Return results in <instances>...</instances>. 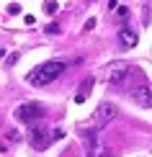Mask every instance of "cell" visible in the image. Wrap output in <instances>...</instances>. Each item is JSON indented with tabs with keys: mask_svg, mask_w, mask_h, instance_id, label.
<instances>
[{
	"mask_svg": "<svg viewBox=\"0 0 152 157\" xmlns=\"http://www.w3.org/2000/svg\"><path fill=\"white\" fill-rule=\"evenodd\" d=\"M67 70V62H59V59H49V62H44V64H39V67L34 70V72L29 75V82L31 85H49V82H54L59 75Z\"/></svg>",
	"mask_w": 152,
	"mask_h": 157,
	"instance_id": "obj_1",
	"label": "cell"
},
{
	"mask_svg": "<svg viewBox=\"0 0 152 157\" xmlns=\"http://www.w3.org/2000/svg\"><path fill=\"white\" fill-rule=\"evenodd\" d=\"M129 95H131V101H134L137 106H142V108H152V88L147 85L144 75H139V77H137V82L131 85Z\"/></svg>",
	"mask_w": 152,
	"mask_h": 157,
	"instance_id": "obj_2",
	"label": "cell"
},
{
	"mask_svg": "<svg viewBox=\"0 0 152 157\" xmlns=\"http://www.w3.org/2000/svg\"><path fill=\"white\" fill-rule=\"evenodd\" d=\"M29 142H31V147H34V149H39V152H41V149H47L49 144H52V132H49V129L47 126H44V124L41 121H34V124H29Z\"/></svg>",
	"mask_w": 152,
	"mask_h": 157,
	"instance_id": "obj_3",
	"label": "cell"
},
{
	"mask_svg": "<svg viewBox=\"0 0 152 157\" xmlns=\"http://www.w3.org/2000/svg\"><path fill=\"white\" fill-rule=\"evenodd\" d=\"M16 119L23 121V124L41 121L44 119V106H39V103H21V106L16 108Z\"/></svg>",
	"mask_w": 152,
	"mask_h": 157,
	"instance_id": "obj_4",
	"label": "cell"
},
{
	"mask_svg": "<svg viewBox=\"0 0 152 157\" xmlns=\"http://www.w3.org/2000/svg\"><path fill=\"white\" fill-rule=\"evenodd\" d=\"M114 119H119V106L116 103L106 101V103H101V106L95 108V124L98 126H106V124H111Z\"/></svg>",
	"mask_w": 152,
	"mask_h": 157,
	"instance_id": "obj_5",
	"label": "cell"
},
{
	"mask_svg": "<svg viewBox=\"0 0 152 157\" xmlns=\"http://www.w3.org/2000/svg\"><path fill=\"white\" fill-rule=\"evenodd\" d=\"M137 41H139V36H137V31L131 29V26H124V29L119 31V44H121V49H134Z\"/></svg>",
	"mask_w": 152,
	"mask_h": 157,
	"instance_id": "obj_6",
	"label": "cell"
},
{
	"mask_svg": "<svg viewBox=\"0 0 152 157\" xmlns=\"http://www.w3.org/2000/svg\"><path fill=\"white\" fill-rule=\"evenodd\" d=\"M83 136H85V144H88V157H98L101 147H98L95 132H93V129H85V132H83Z\"/></svg>",
	"mask_w": 152,
	"mask_h": 157,
	"instance_id": "obj_7",
	"label": "cell"
},
{
	"mask_svg": "<svg viewBox=\"0 0 152 157\" xmlns=\"http://www.w3.org/2000/svg\"><path fill=\"white\" fill-rule=\"evenodd\" d=\"M95 85L93 77H85V82L80 85V90H77V95H75V103H85V98L90 95V88Z\"/></svg>",
	"mask_w": 152,
	"mask_h": 157,
	"instance_id": "obj_8",
	"label": "cell"
},
{
	"mask_svg": "<svg viewBox=\"0 0 152 157\" xmlns=\"http://www.w3.org/2000/svg\"><path fill=\"white\" fill-rule=\"evenodd\" d=\"M127 77H129V67H114L111 75H108V80H111V85H121Z\"/></svg>",
	"mask_w": 152,
	"mask_h": 157,
	"instance_id": "obj_9",
	"label": "cell"
},
{
	"mask_svg": "<svg viewBox=\"0 0 152 157\" xmlns=\"http://www.w3.org/2000/svg\"><path fill=\"white\" fill-rule=\"evenodd\" d=\"M47 34H49V36L59 34V23H49V26H47Z\"/></svg>",
	"mask_w": 152,
	"mask_h": 157,
	"instance_id": "obj_10",
	"label": "cell"
},
{
	"mask_svg": "<svg viewBox=\"0 0 152 157\" xmlns=\"http://www.w3.org/2000/svg\"><path fill=\"white\" fill-rule=\"evenodd\" d=\"M44 8H47V13H57V3H54V0H47Z\"/></svg>",
	"mask_w": 152,
	"mask_h": 157,
	"instance_id": "obj_11",
	"label": "cell"
},
{
	"mask_svg": "<svg viewBox=\"0 0 152 157\" xmlns=\"http://www.w3.org/2000/svg\"><path fill=\"white\" fill-rule=\"evenodd\" d=\"M95 29V18H88V21H85V31H93Z\"/></svg>",
	"mask_w": 152,
	"mask_h": 157,
	"instance_id": "obj_12",
	"label": "cell"
},
{
	"mask_svg": "<svg viewBox=\"0 0 152 157\" xmlns=\"http://www.w3.org/2000/svg\"><path fill=\"white\" fill-rule=\"evenodd\" d=\"M62 136H64L62 129H54V132H52V139H62Z\"/></svg>",
	"mask_w": 152,
	"mask_h": 157,
	"instance_id": "obj_13",
	"label": "cell"
}]
</instances>
